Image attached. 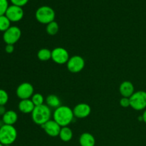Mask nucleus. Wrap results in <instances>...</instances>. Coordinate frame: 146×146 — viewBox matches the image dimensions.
Instances as JSON below:
<instances>
[{"instance_id": "obj_1", "label": "nucleus", "mask_w": 146, "mask_h": 146, "mask_svg": "<svg viewBox=\"0 0 146 146\" xmlns=\"http://www.w3.org/2000/svg\"><path fill=\"white\" fill-rule=\"evenodd\" d=\"M74 111L70 107L61 106L53 113L54 120L61 127L68 126L74 120Z\"/></svg>"}, {"instance_id": "obj_2", "label": "nucleus", "mask_w": 146, "mask_h": 146, "mask_svg": "<svg viewBox=\"0 0 146 146\" xmlns=\"http://www.w3.org/2000/svg\"><path fill=\"white\" fill-rule=\"evenodd\" d=\"M31 114L32 121L37 125H42L51 120V108L45 104L36 106Z\"/></svg>"}, {"instance_id": "obj_3", "label": "nucleus", "mask_w": 146, "mask_h": 146, "mask_svg": "<svg viewBox=\"0 0 146 146\" xmlns=\"http://www.w3.org/2000/svg\"><path fill=\"white\" fill-rule=\"evenodd\" d=\"M17 138V131L14 125H5L0 128V143L4 145H11Z\"/></svg>"}, {"instance_id": "obj_4", "label": "nucleus", "mask_w": 146, "mask_h": 146, "mask_svg": "<svg viewBox=\"0 0 146 146\" xmlns=\"http://www.w3.org/2000/svg\"><path fill=\"white\" fill-rule=\"evenodd\" d=\"M36 19L39 23L43 24H48L54 21L55 11L48 6H42L36 11Z\"/></svg>"}, {"instance_id": "obj_5", "label": "nucleus", "mask_w": 146, "mask_h": 146, "mask_svg": "<svg viewBox=\"0 0 146 146\" xmlns=\"http://www.w3.org/2000/svg\"><path fill=\"white\" fill-rule=\"evenodd\" d=\"M131 107L135 111H142L146 108V92L138 91L130 97Z\"/></svg>"}, {"instance_id": "obj_6", "label": "nucleus", "mask_w": 146, "mask_h": 146, "mask_svg": "<svg viewBox=\"0 0 146 146\" xmlns=\"http://www.w3.org/2000/svg\"><path fill=\"white\" fill-rule=\"evenodd\" d=\"M21 36V31L17 26H11L3 34V40L7 44H12L17 42Z\"/></svg>"}, {"instance_id": "obj_7", "label": "nucleus", "mask_w": 146, "mask_h": 146, "mask_svg": "<svg viewBox=\"0 0 146 146\" xmlns=\"http://www.w3.org/2000/svg\"><path fill=\"white\" fill-rule=\"evenodd\" d=\"M67 68L73 74L81 72L85 67V60L81 56L76 55L70 57L66 64Z\"/></svg>"}, {"instance_id": "obj_8", "label": "nucleus", "mask_w": 146, "mask_h": 146, "mask_svg": "<svg viewBox=\"0 0 146 146\" xmlns=\"http://www.w3.org/2000/svg\"><path fill=\"white\" fill-rule=\"evenodd\" d=\"M69 58V54L66 48L56 47L51 51V59L56 64L60 65L67 64Z\"/></svg>"}, {"instance_id": "obj_9", "label": "nucleus", "mask_w": 146, "mask_h": 146, "mask_svg": "<svg viewBox=\"0 0 146 146\" xmlns=\"http://www.w3.org/2000/svg\"><path fill=\"white\" fill-rule=\"evenodd\" d=\"M34 88L30 83L24 82L20 84L17 88L16 94L17 97L21 100L31 99L34 95Z\"/></svg>"}, {"instance_id": "obj_10", "label": "nucleus", "mask_w": 146, "mask_h": 146, "mask_svg": "<svg viewBox=\"0 0 146 146\" xmlns=\"http://www.w3.org/2000/svg\"><path fill=\"white\" fill-rule=\"evenodd\" d=\"M5 16L10 20L11 22H17L22 19L24 17V10L21 7L16 5L9 6Z\"/></svg>"}, {"instance_id": "obj_11", "label": "nucleus", "mask_w": 146, "mask_h": 146, "mask_svg": "<svg viewBox=\"0 0 146 146\" xmlns=\"http://www.w3.org/2000/svg\"><path fill=\"white\" fill-rule=\"evenodd\" d=\"M41 126L46 133L51 137L58 136L61 129V127L54 120H50Z\"/></svg>"}, {"instance_id": "obj_12", "label": "nucleus", "mask_w": 146, "mask_h": 146, "mask_svg": "<svg viewBox=\"0 0 146 146\" xmlns=\"http://www.w3.org/2000/svg\"><path fill=\"white\" fill-rule=\"evenodd\" d=\"M74 116L78 118H85L91 114V108L85 103L78 104L73 109Z\"/></svg>"}, {"instance_id": "obj_13", "label": "nucleus", "mask_w": 146, "mask_h": 146, "mask_svg": "<svg viewBox=\"0 0 146 146\" xmlns=\"http://www.w3.org/2000/svg\"><path fill=\"white\" fill-rule=\"evenodd\" d=\"M119 92L123 97L130 98L134 94V86L131 81H123L120 85Z\"/></svg>"}, {"instance_id": "obj_14", "label": "nucleus", "mask_w": 146, "mask_h": 146, "mask_svg": "<svg viewBox=\"0 0 146 146\" xmlns=\"http://www.w3.org/2000/svg\"><path fill=\"white\" fill-rule=\"evenodd\" d=\"M19 110L23 113H31L34 111L35 106L31 99L21 100L18 105Z\"/></svg>"}, {"instance_id": "obj_15", "label": "nucleus", "mask_w": 146, "mask_h": 146, "mask_svg": "<svg viewBox=\"0 0 146 146\" xmlns=\"http://www.w3.org/2000/svg\"><path fill=\"white\" fill-rule=\"evenodd\" d=\"M79 144L81 146H95L96 139L92 134L84 133L79 138Z\"/></svg>"}, {"instance_id": "obj_16", "label": "nucleus", "mask_w": 146, "mask_h": 146, "mask_svg": "<svg viewBox=\"0 0 146 146\" xmlns=\"http://www.w3.org/2000/svg\"><path fill=\"white\" fill-rule=\"evenodd\" d=\"M18 120V115L14 111H7L2 116V121L5 125H14Z\"/></svg>"}, {"instance_id": "obj_17", "label": "nucleus", "mask_w": 146, "mask_h": 146, "mask_svg": "<svg viewBox=\"0 0 146 146\" xmlns=\"http://www.w3.org/2000/svg\"><path fill=\"white\" fill-rule=\"evenodd\" d=\"M73 131L69 127L65 126V127H61V129L60 131L59 135L58 137L60 139L64 142H68L71 141L73 138Z\"/></svg>"}, {"instance_id": "obj_18", "label": "nucleus", "mask_w": 146, "mask_h": 146, "mask_svg": "<svg viewBox=\"0 0 146 146\" xmlns=\"http://www.w3.org/2000/svg\"><path fill=\"white\" fill-rule=\"evenodd\" d=\"M46 105L50 108H52L56 109L57 108L61 106L59 98L56 95H54V94L48 95L46 98Z\"/></svg>"}, {"instance_id": "obj_19", "label": "nucleus", "mask_w": 146, "mask_h": 146, "mask_svg": "<svg viewBox=\"0 0 146 146\" xmlns=\"http://www.w3.org/2000/svg\"><path fill=\"white\" fill-rule=\"evenodd\" d=\"M37 57L41 61H48L51 58V51L48 48H41L37 53Z\"/></svg>"}, {"instance_id": "obj_20", "label": "nucleus", "mask_w": 146, "mask_h": 146, "mask_svg": "<svg viewBox=\"0 0 146 146\" xmlns=\"http://www.w3.org/2000/svg\"><path fill=\"white\" fill-rule=\"evenodd\" d=\"M58 29H59V27L56 21H54L52 22L49 23L46 25V32L48 35L50 36H54L58 33Z\"/></svg>"}, {"instance_id": "obj_21", "label": "nucleus", "mask_w": 146, "mask_h": 146, "mask_svg": "<svg viewBox=\"0 0 146 146\" xmlns=\"http://www.w3.org/2000/svg\"><path fill=\"white\" fill-rule=\"evenodd\" d=\"M11 27V21L5 15L0 16V31H7Z\"/></svg>"}, {"instance_id": "obj_22", "label": "nucleus", "mask_w": 146, "mask_h": 146, "mask_svg": "<svg viewBox=\"0 0 146 146\" xmlns=\"http://www.w3.org/2000/svg\"><path fill=\"white\" fill-rule=\"evenodd\" d=\"M31 100L35 107L43 105L44 103V98L41 94H34L31 98Z\"/></svg>"}, {"instance_id": "obj_23", "label": "nucleus", "mask_w": 146, "mask_h": 146, "mask_svg": "<svg viewBox=\"0 0 146 146\" xmlns=\"http://www.w3.org/2000/svg\"><path fill=\"white\" fill-rule=\"evenodd\" d=\"M9 101V95L7 91L0 88V106H5Z\"/></svg>"}, {"instance_id": "obj_24", "label": "nucleus", "mask_w": 146, "mask_h": 146, "mask_svg": "<svg viewBox=\"0 0 146 146\" xmlns=\"http://www.w3.org/2000/svg\"><path fill=\"white\" fill-rule=\"evenodd\" d=\"M8 7V0H0V16L5 15V13Z\"/></svg>"}, {"instance_id": "obj_25", "label": "nucleus", "mask_w": 146, "mask_h": 146, "mask_svg": "<svg viewBox=\"0 0 146 146\" xmlns=\"http://www.w3.org/2000/svg\"><path fill=\"white\" fill-rule=\"evenodd\" d=\"M120 105L123 108H128L131 106V103H130V98H126V97H122L120 100Z\"/></svg>"}, {"instance_id": "obj_26", "label": "nucleus", "mask_w": 146, "mask_h": 146, "mask_svg": "<svg viewBox=\"0 0 146 146\" xmlns=\"http://www.w3.org/2000/svg\"><path fill=\"white\" fill-rule=\"evenodd\" d=\"M13 5L18 6V7H24L28 3L29 0H10Z\"/></svg>"}, {"instance_id": "obj_27", "label": "nucleus", "mask_w": 146, "mask_h": 146, "mask_svg": "<svg viewBox=\"0 0 146 146\" xmlns=\"http://www.w3.org/2000/svg\"><path fill=\"white\" fill-rule=\"evenodd\" d=\"M14 46L12 44H7L5 46V51L7 54H11L14 52Z\"/></svg>"}, {"instance_id": "obj_28", "label": "nucleus", "mask_w": 146, "mask_h": 146, "mask_svg": "<svg viewBox=\"0 0 146 146\" xmlns=\"http://www.w3.org/2000/svg\"><path fill=\"white\" fill-rule=\"evenodd\" d=\"M6 112H7V111H6V108L4 107V106H0V115L3 116Z\"/></svg>"}, {"instance_id": "obj_29", "label": "nucleus", "mask_w": 146, "mask_h": 146, "mask_svg": "<svg viewBox=\"0 0 146 146\" xmlns=\"http://www.w3.org/2000/svg\"><path fill=\"white\" fill-rule=\"evenodd\" d=\"M142 119H143V121L144 122H145L146 123V109L145 110V111H144L143 114Z\"/></svg>"}, {"instance_id": "obj_30", "label": "nucleus", "mask_w": 146, "mask_h": 146, "mask_svg": "<svg viewBox=\"0 0 146 146\" xmlns=\"http://www.w3.org/2000/svg\"><path fill=\"white\" fill-rule=\"evenodd\" d=\"M4 125V122H3L2 119L0 120V128H1V127H2Z\"/></svg>"}, {"instance_id": "obj_31", "label": "nucleus", "mask_w": 146, "mask_h": 146, "mask_svg": "<svg viewBox=\"0 0 146 146\" xmlns=\"http://www.w3.org/2000/svg\"><path fill=\"white\" fill-rule=\"evenodd\" d=\"M0 146H4V145H3V144H1V143H0Z\"/></svg>"}]
</instances>
